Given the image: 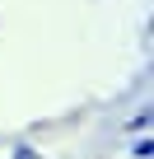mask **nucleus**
<instances>
[{
  "label": "nucleus",
  "instance_id": "1",
  "mask_svg": "<svg viewBox=\"0 0 154 159\" xmlns=\"http://www.w3.org/2000/svg\"><path fill=\"white\" fill-rule=\"evenodd\" d=\"M131 154H135V159H154V140H149V136H140V140L131 145Z\"/></svg>",
  "mask_w": 154,
  "mask_h": 159
},
{
  "label": "nucleus",
  "instance_id": "2",
  "mask_svg": "<svg viewBox=\"0 0 154 159\" xmlns=\"http://www.w3.org/2000/svg\"><path fill=\"white\" fill-rule=\"evenodd\" d=\"M14 159H37V154H33L28 145H19V150H14Z\"/></svg>",
  "mask_w": 154,
  "mask_h": 159
}]
</instances>
